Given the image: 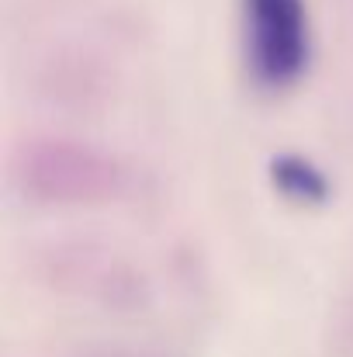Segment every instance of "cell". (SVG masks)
I'll list each match as a JSON object with an SVG mask.
<instances>
[{
  "mask_svg": "<svg viewBox=\"0 0 353 357\" xmlns=\"http://www.w3.org/2000/svg\"><path fill=\"white\" fill-rule=\"evenodd\" d=\"M246 59L260 84H291L308 63L305 0H246Z\"/></svg>",
  "mask_w": 353,
  "mask_h": 357,
  "instance_id": "6da1fadb",
  "label": "cell"
}]
</instances>
